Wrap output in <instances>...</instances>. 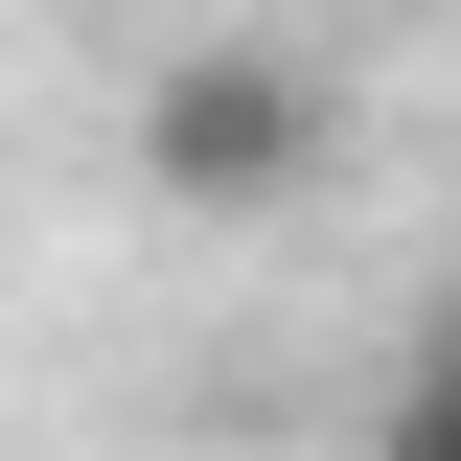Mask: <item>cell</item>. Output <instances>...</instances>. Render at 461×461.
<instances>
[{
    "mask_svg": "<svg viewBox=\"0 0 461 461\" xmlns=\"http://www.w3.org/2000/svg\"><path fill=\"white\" fill-rule=\"evenodd\" d=\"M139 185L162 208H300L323 185V69L300 47H162V93H139Z\"/></svg>",
    "mask_w": 461,
    "mask_h": 461,
    "instance_id": "obj_1",
    "label": "cell"
},
{
    "mask_svg": "<svg viewBox=\"0 0 461 461\" xmlns=\"http://www.w3.org/2000/svg\"><path fill=\"white\" fill-rule=\"evenodd\" d=\"M369 461H461V300H438V346L393 369V415H369Z\"/></svg>",
    "mask_w": 461,
    "mask_h": 461,
    "instance_id": "obj_2",
    "label": "cell"
}]
</instances>
